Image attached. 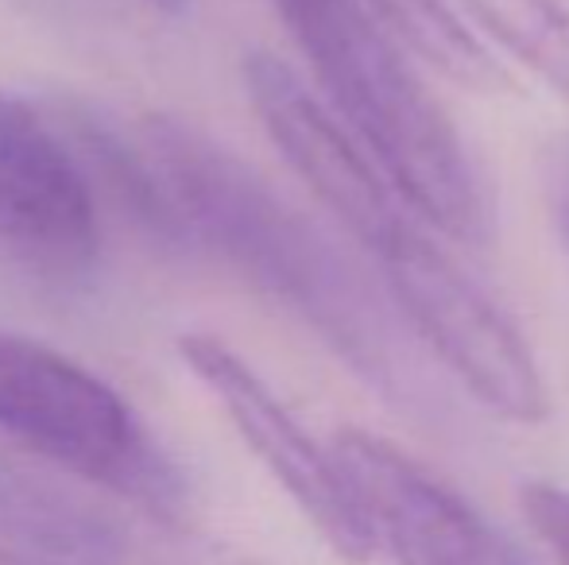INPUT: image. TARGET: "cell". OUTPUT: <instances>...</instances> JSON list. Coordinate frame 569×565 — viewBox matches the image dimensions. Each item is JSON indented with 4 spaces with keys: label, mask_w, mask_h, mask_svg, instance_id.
I'll list each match as a JSON object with an SVG mask.
<instances>
[{
    "label": "cell",
    "mask_w": 569,
    "mask_h": 565,
    "mask_svg": "<svg viewBox=\"0 0 569 565\" xmlns=\"http://www.w3.org/2000/svg\"><path fill=\"white\" fill-rule=\"evenodd\" d=\"M136 137L187 249L221 256L256 291L302 317L352 372L388 392L403 387V345L383 302L299 210L194 124L148 117Z\"/></svg>",
    "instance_id": "1"
},
{
    "label": "cell",
    "mask_w": 569,
    "mask_h": 565,
    "mask_svg": "<svg viewBox=\"0 0 569 565\" xmlns=\"http://www.w3.org/2000/svg\"><path fill=\"white\" fill-rule=\"evenodd\" d=\"M315 70L333 121L372 159L407 210L461 249H488L492 198L469 143L430 93L411 54L360 0H271Z\"/></svg>",
    "instance_id": "2"
},
{
    "label": "cell",
    "mask_w": 569,
    "mask_h": 565,
    "mask_svg": "<svg viewBox=\"0 0 569 565\" xmlns=\"http://www.w3.org/2000/svg\"><path fill=\"white\" fill-rule=\"evenodd\" d=\"M0 430L156 515L182 507L179 473L124 395L70 356L8 330H0Z\"/></svg>",
    "instance_id": "3"
},
{
    "label": "cell",
    "mask_w": 569,
    "mask_h": 565,
    "mask_svg": "<svg viewBox=\"0 0 569 565\" xmlns=\"http://www.w3.org/2000/svg\"><path fill=\"white\" fill-rule=\"evenodd\" d=\"M376 268L399 317L480 407L508 423L547 418V384L523 330L465 272L435 229L415 221L376 256Z\"/></svg>",
    "instance_id": "4"
},
{
    "label": "cell",
    "mask_w": 569,
    "mask_h": 565,
    "mask_svg": "<svg viewBox=\"0 0 569 565\" xmlns=\"http://www.w3.org/2000/svg\"><path fill=\"white\" fill-rule=\"evenodd\" d=\"M179 353L187 369L218 395L244 445L283 484V492L299 504V512L326 538V546H333V554L349 565H365L372 558V531H368L333 453L322 450L302 430L299 418L283 407V400L256 376L252 364L240 361L226 341L210 337V333H187L179 341Z\"/></svg>",
    "instance_id": "5"
},
{
    "label": "cell",
    "mask_w": 569,
    "mask_h": 565,
    "mask_svg": "<svg viewBox=\"0 0 569 565\" xmlns=\"http://www.w3.org/2000/svg\"><path fill=\"white\" fill-rule=\"evenodd\" d=\"M330 453L372 543L388 546L396 565H531L469 500L399 445L341 430Z\"/></svg>",
    "instance_id": "6"
},
{
    "label": "cell",
    "mask_w": 569,
    "mask_h": 565,
    "mask_svg": "<svg viewBox=\"0 0 569 565\" xmlns=\"http://www.w3.org/2000/svg\"><path fill=\"white\" fill-rule=\"evenodd\" d=\"M244 85L263 132L287 167L368 256L419 221L287 62L263 51L248 54Z\"/></svg>",
    "instance_id": "7"
},
{
    "label": "cell",
    "mask_w": 569,
    "mask_h": 565,
    "mask_svg": "<svg viewBox=\"0 0 569 565\" xmlns=\"http://www.w3.org/2000/svg\"><path fill=\"white\" fill-rule=\"evenodd\" d=\"M0 244L59 280L98 256V198L51 121L12 98H0Z\"/></svg>",
    "instance_id": "8"
},
{
    "label": "cell",
    "mask_w": 569,
    "mask_h": 565,
    "mask_svg": "<svg viewBox=\"0 0 569 565\" xmlns=\"http://www.w3.org/2000/svg\"><path fill=\"white\" fill-rule=\"evenodd\" d=\"M109 519L67 492L0 465V565H120Z\"/></svg>",
    "instance_id": "9"
},
{
    "label": "cell",
    "mask_w": 569,
    "mask_h": 565,
    "mask_svg": "<svg viewBox=\"0 0 569 565\" xmlns=\"http://www.w3.org/2000/svg\"><path fill=\"white\" fill-rule=\"evenodd\" d=\"M51 129L59 132L62 148L82 171L90 194L98 190L101 198H109L120 218H128L163 249H187L182 225L159 186L156 167H151L140 137L128 140L109 117L86 105H59Z\"/></svg>",
    "instance_id": "10"
},
{
    "label": "cell",
    "mask_w": 569,
    "mask_h": 565,
    "mask_svg": "<svg viewBox=\"0 0 569 565\" xmlns=\"http://www.w3.org/2000/svg\"><path fill=\"white\" fill-rule=\"evenodd\" d=\"M360 4L411 59H422L450 82L469 90H496L508 82L500 59L472 36L450 0H360Z\"/></svg>",
    "instance_id": "11"
},
{
    "label": "cell",
    "mask_w": 569,
    "mask_h": 565,
    "mask_svg": "<svg viewBox=\"0 0 569 565\" xmlns=\"http://www.w3.org/2000/svg\"><path fill=\"white\" fill-rule=\"evenodd\" d=\"M453 12L488 47L569 101V8L562 0H450Z\"/></svg>",
    "instance_id": "12"
},
{
    "label": "cell",
    "mask_w": 569,
    "mask_h": 565,
    "mask_svg": "<svg viewBox=\"0 0 569 565\" xmlns=\"http://www.w3.org/2000/svg\"><path fill=\"white\" fill-rule=\"evenodd\" d=\"M519 504H523L531 531L547 543L558 565H569V488H558V484L547 481L523 484Z\"/></svg>",
    "instance_id": "13"
},
{
    "label": "cell",
    "mask_w": 569,
    "mask_h": 565,
    "mask_svg": "<svg viewBox=\"0 0 569 565\" xmlns=\"http://www.w3.org/2000/svg\"><path fill=\"white\" fill-rule=\"evenodd\" d=\"M542 198H547L550 225L569 256V132L542 148Z\"/></svg>",
    "instance_id": "14"
},
{
    "label": "cell",
    "mask_w": 569,
    "mask_h": 565,
    "mask_svg": "<svg viewBox=\"0 0 569 565\" xmlns=\"http://www.w3.org/2000/svg\"><path fill=\"white\" fill-rule=\"evenodd\" d=\"M148 4L163 8V12H182V8H187V4H190V0H148Z\"/></svg>",
    "instance_id": "15"
}]
</instances>
